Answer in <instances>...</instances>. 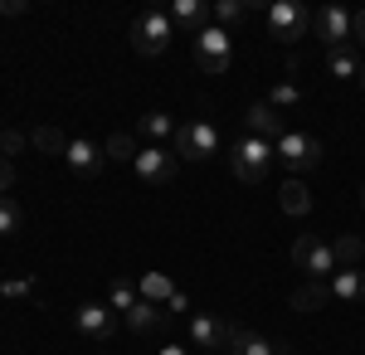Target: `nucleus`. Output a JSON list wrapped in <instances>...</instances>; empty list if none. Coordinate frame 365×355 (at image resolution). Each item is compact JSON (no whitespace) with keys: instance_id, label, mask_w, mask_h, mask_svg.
Segmentation results:
<instances>
[{"instance_id":"nucleus-1","label":"nucleus","mask_w":365,"mask_h":355,"mask_svg":"<svg viewBox=\"0 0 365 355\" xmlns=\"http://www.w3.org/2000/svg\"><path fill=\"white\" fill-rule=\"evenodd\" d=\"M273 141L263 137H244L234 141V151H229V170H234V180H244V185H258V180H268V170H273Z\"/></svg>"},{"instance_id":"nucleus-2","label":"nucleus","mask_w":365,"mask_h":355,"mask_svg":"<svg viewBox=\"0 0 365 355\" xmlns=\"http://www.w3.org/2000/svg\"><path fill=\"white\" fill-rule=\"evenodd\" d=\"M273 151L282 156L287 175H297V180H307V175H317V170H322V141L307 137V132H282Z\"/></svg>"},{"instance_id":"nucleus-3","label":"nucleus","mask_w":365,"mask_h":355,"mask_svg":"<svg viewBox=\"0 0 365 355\" xmlns=\"http://www.w3.org/2000/svg\"><path fill=\"white\" fill-rule=\"evenodd\" d=\"M170 34H175V25H170L166 10H141L132 20V49L146 58H161L170 49Z\"/></svg>"},{"instance_id":"nucleus-4","label":"nucleus","mask_w":365,"mask_h":355,"mask_svg":"<svg viewBox=\"0 0 365 355\" xmlns=\"http://www.w3.org/2000/svg\"><path fill=\"white\" fill-rule=\"evenodd\" d=\"M307 29H312L307 5H297V0H273V5H268V34H273L278 44H297Z\"/></svg>"},{"instance_id":"nucleus-5","label":"nucleus","mask_w":365,"mask_h":355,"mask_svg":"<svg viewBox=\"0 0 365 355\" xmlns=\"http://www.w3.org/2000/svg\"><path fill=\"white\" fill-rule=\"evenodd\" d=\"M195 63L205 73H225L229 63H234V39H229L225 25H205L195 34Z\"/></svg>"},{"instance_id":"nucleus-6","label":"nucleus","mask_w":365,"mask_h":355,"mask_svg":"<svg viewBox=\"0 0 365 355\" xmlns=\"http://www.w3.org/2000/svg\"><path fill=\"white\" fill-rule=\"evenodd\" d=\"M292 263H297L302 273H312L317 282H331V273H336V248L322 244L317 234H302V239L292 244Z\"/></svg>"},{"instance_id":"nucleus-7","label":"nucleus","mask_w":365,"mask_h":355,"mask_svg":"<svg viewBox=\"0 0 365 355\" xmlns=\"http://www.w3.org/2000/svg\"><path fill=\"white\" fill-rule=\"evenodd\" d=\"M215 146H220V132H215V122H180V132H175V156L180 161H210L215 156Z\"/></svg>"},{"instance_id":"nucleus-8","label":"nucleus","mask_w":365,"mask_h":355,"mask_svg":"<svg viewBox=\"0 0 365 355\" xmlns=\"http://www.w3.org/2000/svg\"><path fill=\"white\" fill-rule=\"evenodd\" d=\"M132 170H137V180H146V185H170L175 170H180V156H170L166 146H141Z\"/></svg>"},{"instance_id":"nucleus-9","label":"nucleus","mask_w":365,"mask_h":355,"mask_svg":"<svg viewBox=\"0 0 365 355\" xmlns=\"http://www.w3.org/2000/svg\"><path fill=\"white\" fill-rule=\"evenodd\" d=\"M312 34H317L327 49H346V39H351V10H346V5H322V10H312Z\"/></svg>"},{"instance_id":"nucleus-10","label":"nucleus","mask_w":365,"mask_h":355,"mask_svg":"<svg viewBox=\"0 0 365 355\" xmlns=\"http://www.w3.org/2000/svg\"><path fill=\"white\" fill-rule=\"evenodd\" d=\"M73 326L83 331V336H93V341H113L117 336V312L108 302H83V307L73 312Z\"/></svg>"},{"instance_id":"nucleus-11","label":"nucleus","mask_w":365,"mask_h":355,"mask_svg":"<svg viewBox=\"0 0 365 355\" xmlns=\"http://www.w3.org/2000/svg\"><path fill=\"white\" fill-rule=\"evenodd\" d=\"M103 161H108V151L98 146V141L88 137H68V151H63V165L78 175V180H93L98 170H103Z\"/></svg>"},{"instance_id":"nucleus-12","label":"nucleus","mask_w":365,"mask_h":355,"mask_svg":"<svg viewBox=\"0 0 365 355\" xmlns=\"http://www.w3.org/2000/svg\"><path fill=\"white\" fill-rule=\"evenodd\" d=\"M287 127H282L278 108H268V103H249L244 112V137H263V141H278Z\"/></svg>"},{"instance_id":"nucleus-13","label":"nucleus","mask_w":365,"mask_h":355,"mask_svg":"<svg viewBox=\"0 0 365 355\" xmlns=\"http://www.w3.org/2000/svg\"><path fill=\"white\" fill-rule=\"evenodd\" d=\"M170 321V312L166 307H156V302H137L127 317H122V326L132 331V336H146V331H161Z\"/></svg>"},{"instance_id":"nucleus-14","label":"nucleus","mask_w":365,"mask_h":355,"mask_svg":"<svg viewBox=\"0 0 365 355\" xmlns=\"http://www.w3.org/2000/svg\"><path fill=\"white\" fill-rule=\"evenodd\" d=\"M229 336H234V326L229 321H220V317H190V341L195 346H229Z\"/></svg>"},{"instance_id":"nucleus-15","label":"nucleus","mask_w":365,"mask_h":355,"mask_svg":"<svg viewBox=\"0 0 365 355\" xmlns=\"http://www.w3.org/2000/svg\"><path fill=\"white\" fill-rule=\"evenodd\" d=\"M166 15H170V25H175V29H195V34L210 25V5H200V0H175Z\"/></svg>"},{"instance_id":"nucleus-16","label":"nucleus","mask_w":365,"mask_h":355,"mask_svg":"<svg viewBox=\"0 0 365 355\" xmlns=\"http://www.w3.org/2000/svg\"><path fill=\"white\" fill-rule=\"evenodd\" d=\"M331 297L336 302H365V273L361 268H336L331 273Z\"/></svg>"},{"instance_id":"nucleus-17","label":"nucleus","mask_w":365,"mask_h":355,"mask_svg":"<svg viewBox=\"0 0 365 355\" xmlns=\"http://www.w3.org/2000/svg\"><path fill=\"white\" fill-rule=\"evenodd\" d=\"M229 355H282V346H273L268 336H258V331H239L229 336Z\"/></svg>"},{"instance_id":"nucleus-18","label":"nucleus","mask_w":365,"mask_h":355,"mask_svg":"<svg viewBox=\"0 0 365 355\" xmlns=\"http://www.w3.org/2000/svg\"><path fill=\"white\" fill-rule=\"evenodd\" d=\"M327 297H331V282H317V277H312V282H302V287L287 297V307H292V312H322Z\"/></svg>"},{"instance_id":"nucleus-19","label":"nucleus","mask_w":365,"mask_h":355,"mask_svg":"<svg viewBox=\"0 0 365 355\" xmlns=\"http://www.w3.org/2000/svg\"><path fill=\"white\" fill-rule=\"evenodd\" d=\"M278 205L287 210V215H307V210H312V190H307V180L287 175V180L278 185Z\"/></svg>"},{"instance_id":"nucleus-20","label":"nucleus","mask_w":365,"mask_h":355,"mask_svg":"<svg viewBox=\"0 0 365 355\" xmlns=\"http://www.w3.org/2000/svg\"><path fill=\"white\" fill-rule=\"evenodd\" d=\"M180 132L175 122H170V112H141V137H146V146H161V141H170Z\"/></svg>"},{"instance_id":"nucleus-21","label":"nucleus","mask_w":365,"mask_h":355,"mask_svg":"<svg viewBox=\"0 0 365 355\" xmlns=\"http://www.w3.org/2000/svg\"><path fill=\"white\" fill-rule=\"evenodd\" d=\"M137 287H141V302H156V307H166V302L180 292V287H175L170 277H161V273H146Z\"/></svg>"},{"instance_id":"nucleus-22","label":"nucleus","mask_w":365,"mask_h":355,"mask_svg":"<svg viewBox=\"0 0 365 355\" xmlns=\"http://www.w3.org/2000/svg\"><path fill=\"white\" fill-rule=\"evenodd\" d=\"M137 302H141V287H137V282H127V277H117L113 287H108V307H113L117 317H127Z\"/></svg>"},{"instance_id":"nucleus-23","label":"nucleus","mask_w":365,"mask_h":355,"mask_svg":"<svg viewBox=\"0 0 365 355\" xmlns=\"http://www.w3.org/2000/svg\"><path fill=\"white\" fill-rule=\"evenodd\" d=\"M327 68H331V78H361V54L356 49H327Z\"/></svg>"},{"instance_id":"nucleus-24","label":"nucleus","mask_w":365,"mask_h":355,"mask_svg":"<svg viewBox=\"0 0 365 355\" xmlns=\"http://www.w3.org/2000/svg\"><path fill=\"white\" fill-rule=\"evenodd\" d=\"M29 146H34V151H44V156H63V151H68V137H63L58 127H34Z\"/></svg>"},{"instance_id":"nucleus-25","label":"nucleus","mask_w":365,"mask_h":355,"mask_svg":"<svg viewBox=\"0 0 365 355\" xmlns=\"http://www.w3.org/2000/svg\"><path fill=\"white\" fill-rule=\"evenodd\" d=\"M336 268H361V258H365V244L356 239V234H341L336 244Z\"/></svg>"},{"instance_id":"nucleus-26","label":"nucleus","mask_w":365,"mask_h":355,"mask_svg":"<svg viewBox=\"0 0 365 355\" xmlns=\"http://www.w3.org/2000/svg\"><path fill=\"white\" fill-rule=\"evenodd\" d=\"M137 137H132V132H113V137H108V156H113V161H137Z\"/></svg>"},{"instance_id":"nucleus-27","label":"nucleus","mask_w":365,"mask_h":355,"mask_svg":"<svg viewBox=\"0 0 365 355\" xmlns=\"http://www.w3.org/2000/svg\"><path fill=\"white\" fill-rule=\"evenodd\" d=\"M263 103L282 112V108H297V103H302V93H297V83H278V88H273V93L263 98Z\"/></svg>"},{"instance_id":"nucleus-28","label":"nucleus","mask_w":365,"mask_h":355,"mask_svg":"<svg viewBox=\"0 0 365 355\" xmlns=\"http://www.w3.org/2000/svg\"><path fill=\"white\" fill-rule=\"evenodd\" d=\"M25 146H29L25 132H15V127H0V156H5V161H15Z\"/></svg>"},{"instance_id":"nucleus-29","label":"nucleus","mask_w":365,"mask_h":355,"mask_svg":"<svg viewBox=\"0 0 365 355\" xmlns=\"http://www.w3.org/2000/svg\"><path fill=\"white\" fill-rule=\"evenodd\" d=\"M29 292H39V277H5L0 282V297H29Z\"/></svg>"},{"instance_id":"nucleus-30","label":"nucleus","mask_w":365,"mask_h":355,"mask_svg":"<svg viewBox=\"0 0 365 355\" xmlns=\"http://www.w3.org/2000/svg\"><path fill=\"white\" fill-rule=\"evenodd\" d=\"M20 234V205L15 200H0V239Z\"/></svg>"},{"instance_id":"nucleus-31","label":"nucleus","mask_w":365,"mask_h":355,"mask_svg":"<svg viewBox=\"0 0 365 355\" xmlns=\"http://www.w3.org/2000/svg\"><path fill=\"white\" fill-rule=\"evenodd\" d=\"M249 10H253V0L249 5H244V0H220V5L210 10V20H244Z\"/></svg>"},{"instance_id":"nucleus-32","label":"nucleus","mask_w":365,"mask_h":355,"mask_svg":"<svg viewBox=\"0 0 365 355\" xmlns=\"http://www.w3.org/2000/svg\"><path fill=\"white\" fill-rule=\"evenodd\" d=\"M10 185H15V161H5V156H0V195L10 190Z\"/></svg>"},{"instance_id":"nucleus-33","label":"nucleus","mask_w":365,"mask_h":355,"mask_svg":"<svg viewBox=\"0 0 365 355\" xmlns=\"http://www.w3.org/2000/svg\"><path fill=\"white\" fill-rule=\"evenodd\" d=\"M351 34L361 39V49H365V10H351Z\"/></svg>"},{"instance_id":"nucleus-34","label":"nucleus","mask_w":365,"mask_h":355,"mask_svg":"<svg viewBox=\"0 0 365 355\" xmlns=\"http://www.w3.org/2000/svg\"><path fill=\"white\" fill-rule=\"evenodd\" d=\"M166 312H170V317H180V312H190V297H185V292H175V297L166 302Z\"/></svg>"},{"instance_id":"nucleus-35","label":"nucleus","mask_w":365,"mask_h":355,"mask_svg":"<svg viewBox=\"0 0 365 355\" xmlns=\"http://www.w3.org/2000/svg\"><path fill=\"white\" fill-rule=\"evenodd\" d=\"M161 355H185V351H180V346H166V351H161Z\"/></svg>"},{"instance_id":"nucleus-36","label":"nucleus","mask_w":365,"mask_h":355,"mask_svg":"<svg viewBox=\"0 0 365 355\" xmlns=\"http://www.w3.org/2000/svg\"><path fill=\"white\" fill-rule=\"evenodd\" d=\"M361 83H365V58H361Z\"/></svg>"},{"instance_id":"nucleus-37","label":"nucleus","mask_w":365,"mask_h":355,"mask_svg":"<svg viewBox=\"0 0 365 355\" xmlns=\"http://www.w3.org/2000/svg\"><path fill=\"white\" fill-rule=\"evenodd\" d=\"M361 205H365V190H361Z\"/></svg>"}]
</instances>
